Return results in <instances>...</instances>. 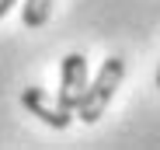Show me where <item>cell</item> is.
<instances>
[{
    "instance_id": "cell-1",
    "label": "cell",
    "mask_w": 160,
    "mask_h": 150,
    "mask_svg": "<svg viewBox=\"0 0 160 150\" xmlns=\"http://www.w3.org/2000/svg\"><path fill=\"white\" fill-rule=\"evenodd\" d=\"M122 80H125V59H122V56H108V59L98 66V73L91 77L84 98H80L77 119L87 122V126H94V122L104 115V108L112 105V98H115V91L122 87Z\"/></svg>"
},
{
    "instance_id": "cell-2",
    "label": "cell",
    "mask_w": 160,
    "mask_h": 150,
    "mask_svg": "<svg viewBox=\"0 0 160 150\" xmlns=\"http://www.w3.org/2000/svg\"><path fill=\"white\" fill-rule=\"evenodd\" d=\"M21 105L32 115H38L45 126H52V129H66L73 122V115H77L73 108H66L59 101V94H49L45 87H24L21 91Z\"/></svg>"
},
{
    "instance_id": "cell-3",
    "label": "cell",
    "mask_w": 160,
    "mask_h": 150,
    "mask_svg": "<svg viewBox=\"0 0 160 150\" xmlns=\"http://www.w3.org/2000/svg\"><path fill=\"white\" fill-rule=\"evenodd\" d=\"M87 84H91L87 59L80 56V53H70V56L63 59V66H59V101L77 112V105H80V98H84Z\"/></svg>"
},
{
    "instance_id": "cell-4",
    "label": "cell",
    "mask_w": 160,
    "mask_h": 150,
    "mask_svg": "<svg viewBox=\"0 0 160 150\" xmlns=\"http://www.w3.org/2000/svg\"><path fill=\"white\" fill-rule=\"evenodd\" d=\"M52 14V0H24L21 4V21L24 28H42Z\"/></svg>"
},
{
    "instance_id": "cell-5",
    "label": "cell",
    "mask_w": 160,
    "mask_h": 150,
    "mask_svg": "<svg viewBox=\"0 0 160 150\" xmlns=\"http://www.w3.org/2000/svg\"><path fill=\"white\" fill-rule=\"evenodd\" d=\"M14 4H18V0H0V21H4V18H7V11H11Z\"/></svg>"
},
{
    "instance_id": "cell-6",
    "label": "cell",
    "mask_w": 160,
    "mask_h": 150,
    "mask_svg": "<svg viewBox=\"0 0 160 150\" xmlns=\"http://www.w3.org/2000/svg\"><path fill=\"white\" fill-rule=\"evenodd\" d=\"M157 87H160V70H157Z\"/></svg>"
}]
</instances>
